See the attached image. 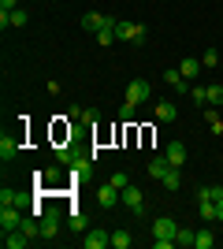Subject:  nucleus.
<instances>
[{
    "label": "nucleus",
    "mask_w": 223,
    "mask_h": 249,
    "mask_svg": "<svg viewBox=\"0 0 223 249\" xmlns=\"http://www.w3.org/2000/svg\"><path fill=\"white\" fill-rule=\"evenodd\" d=\"M130 242H134V238H130L127 231H116V234H112V246H116V249H130Z\"/></svg>",
    "instance_id": "23"
},
{
    "label": "nucleus",
    "mask_w": 223,
    "mask_h": 249,
    "mask_svg": "<svg viewBox=\"0 0 223 249\" xmlns=\"http://www.w3.org/2000/svg\"><path fill=\"white\" fill-rule=\"evenodd\" d=\"M164 156H168L171 167H182V164H186V145H182V142H171V145L164 149Z\"/></svg>",
    "instance_id": "13"
},
{
    "label": "nucleus",
    "mask_w": 223,
    "mask_h": 249,
    "mask_svg": "<svg viewBox=\"0 0 223 249\" xmlns=\"http://www.w3.org/2000/svg\"><path fill=\"white\" fill-rule=\"evenodd\" d=\"M190 101L205 108V104H208V86H193V89H190Z\"/></svg>",
    "instance_id": "22"
},
{
    "label": "nucleus",
    "mask_w": 223,
    "mask_h": 249,
    "mask_svg": "<svg viewBox=\"0 0 223 249\" xmlns=\"http://www.w3.org/2000/svg\"><path fill=\"white\" fill-rule=\"evenodd\" d=\"M164 186H168V190H179L182 186V167H171L168 175H164Z\"/></svg>",
    "instance_id": "20"
},
{
    "label": "nucleus",
    "mask_w": 223,
    "mask_h": 249,
    "mask_svg": "<svg viewBox=\"0 0 223 249\" xmlns=\"http://www.w3.org/2000/svg\"><path fill=\"white\" fill-rule=\"evenodd\" d=\"M175 115H179V108L171 101H156V119L160 123H175Z\"/></svg>",
    "instance_id": "15"
},
{
    "label": "nucleus",
    "mask_w": 223,
    "mask_h": 249,
    "mask_svg": "<svg viewBox=\"0 0 223 249\" xmlns=\"http://www.w3.org/2000/svg\"><path fill=\"white\" fill-rule=\"evenodd\" d=\"M82 246L86 249H104V246H112V234L101 231V227H89V231H86V238H82Z\"/></svg>",
    "instance_id": "7"
},
{
    "label": "nucleus",
    "mask_w": 223,
    "mask_h": 249,
    "mask_svg": "<svg viewBox=\"0 0 223 249\" xmlns=\"http://www.w3.org/2000/svg\"><path fill=\"white\" fill-rule=\"evenodd\" d=\"M216 63H220V52H216V49H208V52L201 56V67H216Z\"/></svg>",
    "instance_id": "31"
},
{
    "label": "nucleus",
    "mask_w": 223,
    "mask_h": 249,
    "mask_svg": "<svg viewBox=\"0 0 223 249\" xmlns=\"http://www.w3.org/2000/svg\"><path fill=\"white\" fill-rule=\"evenodd\" d=\"M41 182H45V186H56V182H60V167H49V171H41Z\"/></svg>",
    "instance_id": "29"
},
{
    "label": "nucleus",
    "mask_w": 223,
    "mask_h": 249,
    "mask_svg": "<svg viewBox=\"0 0 223 249\" xmlns=\"http://www.w3.org/2000/svg\"><path fill=\"white\" fill-rule=\"evenodd\" d=\"M208 104H212V108L223 104V86H208Z\"/></svg>",
    "instance_id": "26"
},
{
    "label": "nucleus",
    "mask_w": 223,
    "mask_h": 249,
    "mask_svg": "<svg viewBox=\"0 0 223 249\" xmlns=\"http://www.w3.org/2000/svg\"><path fill=\"white\" fill-rule=\"evenodd\" d=\"M116 41V26H108V30H97V45H112Z\"/></svg>",
    "instance_id": "27"
},
{
    "label": "nucleus",
    "mask_w": 223,
    "mask_h": 249,
    "mask_svg": "<svg viewBox=\"0 0 223 249\" xmlns=\"http://www.w3.org/2000/svg\"><path fill=\"white\" fill-rule=\"evenodd\" d=\"M116 37H119V41L138 45L141 37H145V26H141V22H127V19H119V22H116Z\"/></svg>",
    "instance_id": "3"
},
{
    "label": "nucleus",
    "mask_w": 223,
    "mask_h": 249,
    "mask_svg": "<svg viewBox=\"0 0 223 249\" xmlns=\"http://www.w3.org/2000/svg\"><path fill=\"white\" fill-rule=\"evenodd\" d=\"M30 234H22V227H15V231H4V249H26L30 246Z\"/></svg>",
    "instance_id": "10"
},
{
    "label": "nucleus",
    "mask_w": 223,
    "mask_h": 249,
    "mask_svg": "<svg viewBox=\"0 0 223 249\" xmlns=\"http://www.w3.org/2000/svg\"><path fill=\"white\" fill-rule=\"evenodd\" d=\"M74 156H78V153H71V149L64 145V149H56V164H67V167H71V164H74Z\"/></svg>",
    "instance_id": "24"
},
{
    "label": "nucleus",
    "mask_w": 223,
    "mask_h": 249,
    "mask_svg": "<svg viewBox=\"0 0 223 249\" xmlns=\"http://www.w3.org/2000/svg\"><path fill=\"white\" fill-rule=\"evenodd\" d=\"M97 201H101L104 208H116L119 205V190L112 186V182H101V186H97Z\"/></svg>",
    "instance_id": "12"
},
{
    "label": "nucleus",
    "mask_w": 223,
    "mask_h": 249,
    "mask_svg": "<svg viewBox=\"0 0 223 249\" xmlns=\"http://www.w3.org/2000/svg\"><path fill=\"white\" fill-rule=\"evenodd\" d=\"M60 223H64V212H60V208H45V216H41V238L52 242L56 234H60Z\"/></svg>",
    "instance_id": "2"
},
{
    "label": "nucleus",
    "mask_w": 223,
    "mask_h": 249,
    "mask_svg": "<svg viewBox=\"0 0 223 249\" xmlns=\"http://www.w3.org/2000/svg\"><path fill=\"white\" fill-rule=\"evenodd\" d=\"M108 182H112V186H116V190H123V186H130V182H127V175H123V171H116V175L108 178Z\"/></svg>",
    "instance_id": "32"
},
{
    "label": "nucleus",
    "mask_w": 223,
    "mask_h": 249,
    "mask_svg": "<svg viewBox=\"0 0 223 249\" xmlns=\"http://www.w3.org/2000/svg\"><path fill=\"white\" fill-rule=\"evenodd\" d=\"M216 219H223V197L216 201Z\"/></svg>",
    "instance_id": "34"
},
{
    "label": "nucleus",
    "mask_w": 223,
    "mask_h": 249,
    "mask_svg": "<svg viewBox=\"0 0 223 249\" xmlns=\"http://www.w3.org/2000/svg\"><path fill=\"white\" fill-rule=\"evenodd\" d=\"M119 205L130 208V212H141V208H145V194H141L138 186H123L119 190Z\"/></svg>",
    "instance_id": "4"
},
{
    "label": "nucleus",
    "mask_w": 223,
    "mask_h": 249,
    "mask_svg": "<svg viewBox=\"0 0 223 249\" xmlns=\"http://www.w3.org/2000/svg\"><path fill=\"white\" fill-rule=\"evenodd\" d=\"M175 231H179L175 219L160 216L156 223H153V249H171V246H175Z\"/></svg>",
    "instance_id": "1"
},
{
    "label": "nucleus",
    "mask_w": 223,
    "mask_h": 249,
    "mask_svg": "<svg viewBox=\"0 0 223 249\" xmlns=\"http://www.w3.org/2000/svg\"><path fill=\"white\" fill-rule=\"evenodd\" d=\"M168 171H171L168 156H153V160H149V175H153V178H160V182H164V175H168Z\"/></svg>",
    "instance_id": "14"
},
{
    "label": "nucleus",
    "mask_w": 223,
    "mask_h": 249,
    "mask_svg": "<svg viewBox=\"0 0 223 249\" xmlns=\"http://www.w3.org/2000/svg\"><path fill=\"white\" fill-rule=\"evenodd\" d=\"M134 108H138L134 101H123V108H119V119H123V123H130V119H134Z\"/></svg>",
    "instance_id": "28"
},
{
    "label": "nucleus",
    "mask_w": 223,
    "mask_h": 249,
    "mask_svg": "<svg viewBox=\"0 0 223 249\" xmlns=\"http://www.w3.org/2000/svg\"><path fill=\"white\" fill-rule=\"evenodd\" d=\"M26 22H30V15H26L22 8H15V11H11V26H26Z\"/></svg>",
    "instance_id": "30"
},
{
    "label": "nucleus",
    "mask_w": 223,
    "mask_h": 249,
    "mask_svg": "<svg viewBox=\"0 0 223 249\" xmlns=\"http://www.w3.org/2000/svg\"><path fill=\"white\" fill-rule=\"evenodd\" d=\"M193 238H197V231H190V227H179V231H175V246H179V249H190Z\"/></svg>",
    "instance_id": "16"
},
{
    "label": "nucleus",
    "mask_w": 223,
    "mask_h": 249,
    "mask_svg": "<svg viewBox=\"0 0 223 249\" xmlns=\"http://www.w3.org/2000/svg\"><path fill=\"white\" fill-rule=\"evenodd\" d=\"M205 119H208V130H212V134H223V119L216 115V108H212V104H208V112H205Z\"/></svg>",
    "instance_id": "19"
},
{
    "label": "nucleus",
    "mask_w": 223,
    "mask_h": 249,
    "mask_svg": "<svg viewBox=\"0 0 223 249\" xmlns=\"http://www.w3.org/2000/svg\"><path fill=\"white\" fill-rule=\"evenodd\" d=\"M67 223H71V231H89V223H86L82 212H71V219H67Z\"/></svg>",
    "instance_id": "25"
},
{
    "label": "nucleus",
    "mask_w": 223,
    "mask_h": 249,
    "mask_svg": "<svg viewBox=\"0 0 223 249\" xmlns=\"http://www.w3.org/2000/svg\"><path fill=\"white\" fill-rule=\"evenodd\" d=\"M197 212H201L205 223H212L216 219V201H197Z\"/></svg>",
    "instance_id": "21"
},
{
    "label": "nucleus",
    "mask_w": 223,
    "mask_h": 249,
    "mask_svg": "<svg viewBox=\"0 0 223 249\" xmlns=\"http://www.w3.org/2000/svg\"><path fill=\"white\" fill-rule=\"evenodd\" d=\"M93 175V160H89V156H74V164H71V182H86V178Z\"/></svg>",
    "instance_id": "6"
},
{
    "label": "nucleus",
    "mask_w": 223,
    "mask_h": 249,
    "mask_svg": "<svg viewBox=\"0 0 223 249\" xmlns=\"http://www.w3.org/2000/svg\"><path fill=\"white\" fill-rule=\"evenodd\" d=\"M15 227H22V216L15 212V205H4L0 208V231H15Z\"/></svg>",
    "instance_id": "11"
},
{
    "label": "nucleus",
    "mask_w": 223,
    "mask_h": 249,
    "mask_svg": "<svg viewBox=\"0 0 223 249\" xmlns=\"http://www.w3.org/2000/svg\"><path fill=\"white\" fill-rule=\"evenodd\" d=\"M179 71H182V78H190V82H193V78L201 74V60H182Z\"/></svg>",
    "instance_id": "17"
},
{
    "label": "nucleus",
    "mask_w": 223,
    "mask_h": 249,
    "mask_svg": "<svg viewBox=\"0 0 223 249\" xmlns=\"http://www.w3.org/2000/svg\"><path fill=\"white\" fill-rule=\"evenodd\" d=\"M15 156H19V138L4 130V134H0V160L8 164V160H15Z\"/></svg>",
    "instance_id": "9"
},
{
    "label": "nucleus",
    "mask_w": 223,
    "mask_h": 249,
    "mask_svg": "<svg viewBox=\"0 0 223 249\" xmlns=\"http://www.w3.org/2000/svg\"><path fill=\"white\" fill-rule=\"evenodd\" d=\"M119 19H112V15H101V11H86L82 15V30H108V26H116Z\"/></svg>",
    "instance_id": "5"
},
{
    "label": "nucleus",
    "mask_w": 223,
    "mask_h": 249,
    "mask_svg": "<svg viewBox=\"0 0 223 249\" xmlns=\"http://www.w3.org/2000/svg\"><path fill=\"white\" fill-rule=\"evenodd\" d=\"M212 246H216V234H212V231H208V227L197 231V238H193V249H212Z\"/></svg>",
    "instance_id": "18"
},
{
    "label": "nucleus",
    "mask_w": 223,
    "mask_h": 249,
    "mask_svg": "<svg viewBox=\"0 0 223 249\" xmlns=\"http://www.w3.org/2000/svg\"><path fill=\"white\" fill-rule=\"evenodd\" d=\"M149 97H153V86H149L145 78H134V82L127 86V101L141 104V101H149Z\"/></svg>",
    "instance_id": "8"
},
{
    "label": "nucleus",
    "mask_w": 223,
    "mask_h": 249,
    "mask_svg": "<svg viewBox=\"0 0 223 249\" xmlns=\"http://www.w3.org/2000/svg\"><path fill=\"white\" fill-rule=\"evenodd\" d=\"M19 8V0H0V11H15Z\"/></svg>",
    "instance_id": "33"
}]
</instances>
